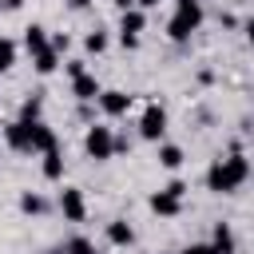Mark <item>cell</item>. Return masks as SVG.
I'll list each match as a JSON object with an SVG mask.
<instances>
[{
	"instance_id": "15",
	"label": "cell",
	"mask_w": 254,
	"mask_h": 254,
	"mask_svg": "<svg viewBox=\"0 0 254 254\" xmlns=\"http://www.w3.org/2000/svg\"><path fill=\"white\" fill-rule=\"evenodd\" d=\"M210 246H214V254H234V230L226 222H218L210 234Z\"/></svg>"
},
{
	"instance_id": "23",
	"label": "cell",
	"mask_w": 254,
	"mask_h": 254,
	"mask_svg": "<svg viewBox=\"0 0 254 254\" xmlns=\"http://www.w3.org/2000/svg\"><path fill=\"white\" fill-rule=\"evenodd\" d=\"M64 71H67V75L75 79V75H83L87 67H83V60H67V64H64Z\"/></svg>"
},
{
	"instance_id": "21",
	"label": "cell",
	"mask_w": 254,
	"mask_h": 254,
	"mask_svg": "<svg viewBox=\"0 0 254 254\" xmlns=\"http://www.w3.org/2000/svg\"><path fill=\"white\" fill-rule=\"evenodd\" d=\"M64 246H67V254H99V250H95V242H91V238H83V234L67 238Z\"/></svg>"
},
{
	"instance_id": "16",
	"label": "cell",
	"mask_w": 254,
	"mask_h": 254,
	"mask_svg": "<svg viewBox=\"0 0 254 254\" xmlns=\"http://www.w3.org/2000/svg\"><path fill=\"white\" fill-rule=\"evenodd\" d=\"M40 171H44V179H52V183L64 179V155H60V147L44 151V167H40Z\"/></svg>"
},
{
	"instance_id": "3",
	"label": "cell",
	"mask_w": 254,
	"mask_h": 254,
	"mask_svg": "<svg viewBox=\"0 0 254 254\" xmlns=\"http://www.w3.org/2000/svg\"><path fill=\"white\" fill-rule=\"evenodd\" d=\"M83 151H87V159L107 163V159L115 155V135H111V127L91 123V127H87V135H83Z\"/></svg>"
},
{
	"instance_id": "13",
	"label": "cell",
	"mask_w": 254,
	"mask_h": 254,
	"mask_svg": "<svg viewBox=\"0 0 254 254\" xmlns=\"http://www.w3.org/2000/svg\"><path fill=\"white\" fill-rule=\"evenodd\" d=\"M24 48H28L32 56L44 52V48H48V28H44V24H28V28H24Z\"/></svg>"
},
{
	"instance_id": "29",
	"label": "cell",
	"mask_w": 254,
	"mask_h": 254,
	"mask_svg": "<svg viewBox=\"0 0 254 254\" xmlns=\"http://www.w3.org/2000/svg\"><path fill=\"white\" fill-rule=\"evenodd\" d=\"M115 8H119V12H127V8H135V0H115Z\"/></svg>"
},
{
	"instance_id": "25",
	"label": "cell",
	"mask_w": 254,
	"mask_h": 254,
	"mask_svg": "<svg viewBox=\"0 0 254 254\" xmlns=\"http://www.w3.org/2000/svg\"><path fill=\"white\" fill-rule=\"evenodd\" d=\"M48 44H52V48H56V52H67V44H71V40H67V36H64V32H56V36H52V40H48Z\"/></svg>"
},
{
	"instance_id": "10",
	"label": "cell",
	"mask_w": 254,
	"mask_h": 254,
	"mask_svg": "<svg viewBox=\"0 0 254 254\" xmlns=\"http://www.w3.org/2000/svg\"><path fill=\"white\" fill-rule=\"evenodd\" d=\"M99 91H103V87H99V79H95L91 71H83V75H75V79H71V95H75L79 103H91V99H99Z\"/></svg>"
},
{
	"instance_id": "20",
	"label": "cell",
	"mask_w": 254,
	"mask_h": 254,
	"mask_svg": "<svg viewBox=\"0 0 254 254\" xmlns=\"http://www.w3.org/2000/svg\"><path fill=\"white\" fill-rule=\"evenodd\" d=\"M40 111H44L40 95H28V99L20 103V119H28V123H36V119H40Z\"/></svg>"
},
{
	"instance_id": "18",
	"label": "cell",
	"mask_w": 254,
	"mask_h": 254,
	"mask_svg": "<svg viewBox=\"0 0 254 254\" xmlns=\"http://www.w3.org/2000/svg\"><path fill=\"white\" fill-rule=\"evenodd\" d=\"M20 210H24V214H44V210H48V198L36 194V190H24V194H20Z\"/></svg>"
},
{
	"instance_id": "5",
	"label": "cell",
	"mask_w": 254,
	"mask_h": 254,
	"mask_svg": "<svg viewBox=\"0 0 254 254\" xmlns=\"http://www.w3.org/2000/svg\"><path fill=\"white\" fill-rule=\"evenodd\" d=\"M143 28H147V12H143V8H127V12H119V40H123V48H135Z\"/></svg>"
},
{
	"instance_id": "9",
	"label": "cell",
	"mask_w": 254,
	"mask_h": 254,
	"mask_svg": "<svg viewBox=\"0 0 254 254\" xmlns=\"http://www.w3.org/2000/svg\"><path fill=\"white\" fill-rule=\"evenodd\" d=\"M151 210H155L159 218H175V214L183 210V198H179V194H171V190L163 187V190H155V194H151Z\"/></svg>"
},
{
	"instance_id": "26",
	"label": "cell",
	"mask_w": 254,
	"mask_h": 254,
	"mask_svg": "<svg viewBox=\"0 0 254 254\" xmlns=\"http://www.w3.org/2000/svg\"><path fill=\"white\" fill-rule=\"evenodd\" d=\"M167 190H171V194H179V198H183V194H187V183H183V179H175V183H171V187H167Z\"/></svg>"
},
{
	"instance_id": "19",
	"label": "cell",
	"mask_w": 254,
	"mask_h": 254,
	"mask_svg": "<svg viewBox=\"0 0 254 254\" xmlns=\"http://www.w3.org/2000/svg\"><path fill=\"white\" fill-rule=\"evenodd\" d=\"M12 67H16V40L0 36V75H4V71H12Z\"/></svg>"
},
{
	"instance_id": "12",
	"label": "cell",
	"mask_w": 254,
	"mask_h": 254,
	"mask_svg": "<svg viewBox=\"0 0 254 254\" xmlns=\"http://www.w3.org/2000/svg\"><path fill=\"white\" fill-rule=\"evenodd\" d=\"M52 147H60V143H56V131H52L44 119H36V123H32V151L44 155V151H52Z\"/></svg>"
},
{
	"instance_id": "7",
	"label": "cell",
	"mask_w": 254,
	"mask_h": 254,
	"mask_svg": "<svg viewBox=\"0 0 254 254\" xmlns=\"http://www.w3.org/2000/svg\"><path fill=\"white\" fill-rule=\"evenodd\" d=\"M60 214L67 222H83L87 218V202H83V190L79 187H64L60 190Z\"/></svg>"
},
{
	"instance_id": "4",
	"label": "cell",
	"mask_w": 254,
	"mask_h": 254,
	"mask_svg": "<svg viewBox=\"0 0 254 254\" xmlns=\"http://www.w3.org/2000/svg\"><path fill=\"white\" fill-rule=\"evenodd\" d=\"M139 135H143V139H151V143H159V139L167 135V107L147 103V107H143V115H139Z\"/></svg>"
},
{
	"instance_id": "30",
	"label": "cell",
	"mask_w": 254,
	"mask_h": 254,
	"mask_svg": "<svg viewBox=\"0 0 254 254\" xmlns=\"http://www.w3.org/2000/svg\"><path fill=\"white\" fill-rule=\"evenodd\" d=\"M67 4H71V8H75V12H83V8H87V4H91V0H67Z\"/></svg>"
},
{
	"instance_id": "28",
	"label": "cell",
	"mask_w": 254,
	"mask_h": 254,
	"mask_svg": "<svg viewBox=\"0 0 254 254\" xmlns=\"http://www.w3.org/2000/svg\"><path fill=\"white\" fill-rule=\"evenodd\" d=\"M135 8H143V12H147V8H159V0H135Z\"/></svg>"
},
{
	"instance_id": "1",
	"label": "cell",
	"mask_w": 254,
	"mask_h": 254,
	"mask_svg": "<svg viewBox=\"0 0 254 254\" xmlns=\"http://www.w3.org/2000/svg\"><path fill=\"white\" fill-rule=\"evenodd\" d=\"M250 179V163H246V155H226V159H214L210 163V171H206V187L214 190V194H234L242 183Z\"/></svg>"
},
{
	"instance_id": "11",
	"label": "cell",
	"mask_w": 254,
	"mask_h": 254,
	"mask_svg": "<svg viewBox=\"0 0 254 254\" xmlns=\"http://www.w3.org/2000/svg\"><path fill=\"white\" fill-rule=\"evenodd\" d=\"M107 242L111 246H135V226L127 218H111L107 222Z\"/></svg>"
},
{
	"instance_id": "31",
	"label": "cell",
	"mask_w": 254,
	"mask_h": 254,
	"mask_svg": "<svg viewBox=\"0 0 254 254\" xmlns=\"http://www.w3.org/2000/svg\"><path fill=\"white\" fill-rule=\"evenodd\" d=\"M242 28H246V40H250V44H254V20H246V24H242Z\"/></svg>"
},
{
	"instance_id": "27",
	"label": "cell",
	"mask_w": 254,
	"mask_h": 254,
	"mask_svg": "<svg viewBox=\"0 0 254 254\" xmlns=\"http://www.w3.org/2000/svg\"><path fill=\"white\" fill-rule=\"evenodd\" d=\"M24 0H0V12H20Z\"/></svg>"
},
{
	"instance_id": "8",
	"label": "cell",
	"mask_w": 254,
	"mask_h": 254,
	"mask_svg": "<svg viewBox=\"0 0 254 254\" xmlns=\"http://www.w3.org/2000/svg\"><path fill=\"white\" fill-rule=\"evenodd\" d=\"M131 103H135V99H131L127 91H99V107H103V115H111V119L127 115Z\"/></svg>"
},
{
	"instance_id": "22",
	"label": "cell",
	"mask_w": 254,
	"mask_h": 254,
	"mask_svg": "<svg viewBox=\"0 0 254 254\" xmlns=\"http://www.w3.org/2000/svg\"><path fill=\"white\" fill-rule=\"evenodd\" d=\"M83 48H87V52H95V56H99V52H107V32H99V28H95V32H87Z\"/></svg>"
},
{
	"instance_id": "32",
	"label": "cell",
	"mask_w": 254,
	"mask_h": 254,
	"mask_svg": "<svg viewBox=\"0 0 254 254\" xmlns=\"http://www.w3.org/2000/svg\"><path fill=\"white\" fill-rule=\"evenodd\" d=\"M250 179H254V167H250Z\"/></svg>"
},
{
	"instance_id": "14",
	"label": "cell",
	"mask_w": 254,
	"mask_h": 254,
	"mask_svg": "<svg viewBox=\"0 0 254 254\" xmlns=\"http://www.w3.org/2000/svg\"><path fill=\"white\" fill-rule=\"evenodd\" d=\"M32 67H36L40 75H52V71L60 67V52H56V48L48 44L44 52H36V56H32Z\"/></svg>"
},
{
	"instance_id": "17",
	"label": "cell",
	"mask_w": 254,
	"mask_h": 254,
	"mask_svg": "<svg viewBox=\"0 0 254 254\" xmlns=\"http://www.w3.org/2000/svg\"><path fill=\"white\" fill-rule=\"evenodd\" d=\"M183 159H187V155H183V147H175V143H163V147H159V167L179 171V167H183Z\"/></svg>"
},
{
	"instance_id": "2",
	"label": "cell",
	"mask_w": 254,
	"mask_h": 254,
	"mask_svg": "<svg viewBox=\"0 0 254 254\" xmlns=\"http://www.w3.org/2000/svg\"><path fill=\"white\" fill-rule=\"evenodd\" d=\"M202 24V4L198 0H175V16L167 20V36L175 44H187Z\"/></svg>"
},
{
	"instance_id": "24",
	"label": "cell",
	"mask_w": 254,
	"mask_h": 254,
	"mask_svg": "<svg viewBox=\"0 0 254 254\" xmlns=\"http://www.w3.org/2000/svg\"><path fill=\"white\" fill-rule=\"evenodd\" d=\"M183 254H214V246H210V242H190Z\"/></svg>"
},
{
	"instance_id": "6",
	"label": "cell",
	"mask_w": 254,
	"mask_h": 254,
	"mask_svg": "<svg viewBox=\"0 0 254 254\" xmlns=\"http://www.w3.org/2000/svg\"><path fill=\"white\" fill-rule=\"evenodd\" d=\"M4 143H8L12 151H20V155H32V123H28V119L4 123Z\"/></svg>"
}]
</instances>
